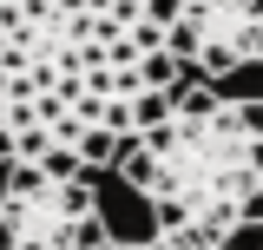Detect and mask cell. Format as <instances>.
<instances>
[{
  "mask_svg": "<svg viewBox=\"0 0 263 250\" xmlns=\"http://www.w3.org/2000/svg\"><path fill=\"white\" fill-rule=\"evenodd\" d=\"M178 0H0V171H112L184 86Z\"/></svg>",
  "mask_w": 263,
  "mask_h": 250,
  "instance_id": "6da1fadb",
  "label": "cell"
},
{
  "mask_svg": "<svg viewBox=\"0 0 263 250\" xmlns=\"http://www.w3.org/2000/svg\"><path fill=\"white\" fill-rule=\"evenodd\" d=\"M112 171L138 191L158 230L204 244L263 230V99L178 86Z\"/></svg>",
  "mask_w": 263,
  "mask_h": 250,
  "instance_id": "7a4b0ae2",
  "label": "cell"
},
{
  "mask_svg": "<svg viewBox=\"0 0 263 250\" xmlns=\"http://www.w3.org/2000/svg\"><path fill=\"white\" fill-rule=\"evenodd\" d=\"M112 224L86 171L7 165L0 185V250H105Z\"/></svg>",
  "mask_w": 263,
  "mask_h": 250,
  "instance_id": "3957f363",
  "label": "cell"
},
{
  "mask_svg": "<svg viewBox=\"0 0 263 250\" xmlns=\"http://www.w3.org/2000/svg\"><path fill=\"white\" fill-rule=\"evenodd\" d=\"M105 250H230V244H204V237H178V230H152V237H138V244H112Z\"/></svg>",
  "mask_w": 263,
  "mask_h": 250,
  "instance_id": "5b68a950",
  "label": "cell"
},
{
  "mask_svg": "<svg viewBox=\"0 0 263 250\" xmlns=\"http://www.w3.org/2000/svg\"><path fill=\"white\" fill-rule=\"evenodd\" d=\"M171 53L184 79H224L263 60V0H178L171 7Z\"/></svg>",
  "mask_w": 263,
  "mask_h": 250,
  "instance_id": "277c9868",
  "label": "cell"
}]
</instances>
